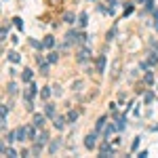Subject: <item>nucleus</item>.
<instances>
[{"label": "nucleus", "instance_id": "nucleus-30", "mask_svg": "<svg viewBox=\"0 0 158 158\" xmlns=\"http://www.w3.org/2000/svg\"><path fill=\"white\" fill-rule=\"evenodd\" d=\"M116 129H118V131H122V129H124V116H122V118H118V124H116Z\"/></svg>", "mask_w": 158, "mask_h": 158}, {"label": "nucleus", "instance_id": "nucleus-28", "mask_svg": "<svg viewBox=\"0 0 158 158\" xmlns=\"http://www.w3.org/2000/svg\"><path fill=\"white\" fill-rule=\"evenodd\" d=\"M13 21H15V25H17V30H23V23H21V19H19V17H15Z\"/></svg>", "mask_w": 158, "mask_h": 158}, {"label": "nucleus", "instance_id": "nucleus-8", "mask_svg": "<svg viewBox=\"0 0 158 158\" xmlns=\"http://www.w3.org/2000/svg\"><path fill=\"white\" fill-rule=\"evenodd\" d=\"M34 95H36V84H28V89H25V97L32 99Z\"/></svg>", "mask_w": 158, "mask_h": 158}, {"label": "nucleus", "instance_id": "nucleus-32", "mask_svg": "<svg viewBox=\"0 0 158 158\" xmlns=\"http://www.w3.org/2000/svg\"><path fill=\"white\" fill-rule=\"evenodd\" d=\"M103 124H106V118H99V122H97V131H101Z\"/></svg>", "mask_w": 158, "mask_h": 158}, {"label": "nucleus", "instance_id": "nucleus-18", "mask_svg": "<svg viewBox=\"0 0 158 158\" xmlns=\"http://www.w3.org/2000/svg\"><path fill=\"white\" fill-rule=\"evenodd\" d=\"M143 80H146V84H152V82H154V74H152V72H146Z\"/></svg>", "mask_w": 158, "mask_h": 158}, {"label": "nucleus", "instance_id": "nucleus-15", "mask_svg": "<svg viewBox=\"0 0 158 158\" xmlns=\"http://www.w3.org/2000/svg\"><path fill=\"white\" fill-rule=\"evenodd\" d=\"M34 126H36V124H34ZM34 126H25V131H28V137H30V139H36V129H34Z\"/></svg>", "mask_w": 158, "mask_h": 158}, {"label": "nucleus", "instance_id": "nucleus-6", "mask_svg": "<svg viewBox=\"0 0 158 158\" xmlns=\"http://www.w3.org/2000/svg\"><path fill=\"white\" fill-rule=\"evenodd\" d=\"M46 141H49V133H46V131H42V133H40L38 137H36V143H40V146H44Z\"/></svg>", "mask_w": 158, "mask_h": 158}, {"label": "nucleus", "instance_id": "nucleus-21", "mask_svg": "<svg viewBox=\"0 0 158 158\" xmlns=\"http://www.w3.org/2000/svg\"><path fill=\"white\" fill-rule=\"evenodd\" d=\"M6 112H8V108H6V106H2V108H0V114H2V124L6 122Z\"/></svg>", "mask_w": 158, "mask_h": 158}, {"label": "nucleus", "instance_id": "nucleus-33", "mask_svg": "<svg viewBox=\"0 0 158 158\" xmlns=\"http://www.w3.org/2000/svg\"><path fill=\"white\" fill-rule=\"evenodd\" d=\"M53 89H55V91H53V93H55V95H61V86H59V84H55V86H53Z\"/></svg>", "mask_w": 158, "mask_h": 158}, {"label": "nucleus", "instance_id": "nucleus-22", "mask_svg": "<svg viewBox=\"0 0 158 158\" xmlns=\"http://www.w3.org/2000/svg\"><path fill=\"white\" fill-rule=\"evenodd\" d=\"M8 93H11V95L17 93V84H15V82H8Z\"/></svg>", "mask_w": 158, "mask_h": 158}, {"label": "nucleus", "instance_id": "nucleus-9", "mask_svg": "<svg viewBox=\"0 0 158 158\" xmlns=\"http://www.w3.org/2000/svg\"><path fill=\"white\" fill-rule=\"evenodd\" d=\"M108 154H112V148H110L108 141H103V143H101V154H99V156H108Z\"/></svg>", "mask_w": 158, "mask_h": 158}, {"label": "nucleus", "instance_id": "nucleus-14", "mask_svg": "<svg viewBox=\"0 0 158 158\" xmlns=\"http://www.w3.org/2000/svg\"><path fill=\"white\" fill-rule=\"evenodd\" d=\"M42 44H44V49H51V46L55 44V38H53V36H46V38H44V42H42Z\"/></svg>", "mask_w": 158, "mask_h": 158}, {"label": "nucleus", "instance_id": "nucleus-31", "mask_svg": "<svg viewBox=\"0 0 158 158\" xmlns=\"http://www.w3.org/2000/svg\"><path fill=\"white\" fill-rule=\"evenodd\" d=\"M30 44H32V46H36V49H42V46H44V44H40L38 40H34V38L30 40Z\"/></svg>", "mask_w": 158, "mask_h": 158}, {"label": "nucleus", "instance_id": "nucleus-16", "mask_svg": "<svg viewBox=\"0 0 158 158\" xmlns=\"http://www.w3.org/2000/svg\"><path fill=\"white\" fill-rule=\"evenodd\" d=\"M38 63H40V70H42V74H49V63H44V61H42V57H38Z\"/></svg>", "mask_w": 158, "mask_h": 158}, {"label": "nucleus", "instance_id": "nucleus-13", "mask_svg": "<svg viewBox=\"0 0 158 158\" xmlns=\"http://www.w3.org/2000/svg\"><path fill=\"white\" fill-rule=\"evenodd\" d=\"M66 118H68V122H76V118H78V112H76V110H72V112H68V116H66Z\"/></svg>", "mask_w": 158, "mask_h": 158}, {"label": "nucleus", "instance_id": "nucleus-12", "mask_svg": "<svg viewBox=\"0 0 158 158\" xmlns=\"http://www.w3.org/2000/svg\"><path fill=\"white\" fill-rule=\"evenodd\" d=\"M21 78H23V82H30V80H32V70H28V68H25V70H23V74H21Z\"/></svg>", "mask_w": 158, "mask_h": 158}, {"label": "nucleus", "instance_id": "nucleus-19", "mask_svg": "<svg viewBox=\"0 0 158 158\" xmlns=\"http://www.w3.org/2000/svg\"><path fill=\"white\" fill-rule=\"evenodd\" d=\"M63 21L66 23H74V13H66L63 15Z\"/></svg>", "mask_w": 158, "mask_h": 158}, {"label": "nucleus", "instance_id": "nucleus-34", "mask_svg": "<svg viewBox=\"0 0 158 158\" xmlns=\"http://www.w3.org/2000/svg\"><path fill=\"white\" fill-rule=\"evenodd\" d=\"M154 6V0H146V8H152Z\"/></svg>", "mask_w": 158, "mask_h": 158}, {"label": "nucleus", "instance_id": "nucleus-10", "mask_svg": "<svg viewBox=\"0 0 158 158\" xmlns=\"http://www.w3.org/2000/svg\"><path fill=\"white\" fill-rule=\"evenodd\" d=\"M86 23H89V15H86V13H80L78 15V25L80 28H84Z\"/></svg>", "mask_w": 158, "mask_h": 158}, {"label": "nucleus", "instance_id": "nucleus-2", "mask_svg": "<svg viewBox=\"0 0 158 158\" xmlns=\"http://www.w3.org/2000/svg\"><path fill=\"white\" fill-rule=\"evenodd\" d=\"M89 57H91V49H89V46H84V49L78 51V61H86Z\"/></svg>", "mask_w": 158, "mask_h": 158}, {"label": "nucleus", "instance_id": "nucleus-23", "mask_svg": "<svg viewBox=\"0 0 158 158\" xmlns=\"http://www.w3.org/2000/svg\"><path fill=\"white\" fill-rule=\"evenodd\" d=\"M46 116H55V106H46Z\"/></svg>", "mask_w": 158, "mask_h": 158}, {"label": "nucleus", "instance_id": "nucleus-27", "mask_svg": "<svg viewBox=\"0 0 158 158\" xmlns=\"http://www.w3.org/2000/svg\"><path fill=\"white\" fill-rule=\"evenodd\" d=\"M118 68H120V63L116 61V63H114V68H112V76H114V78L118 76Z\"/></svg>", "mask_w": 158, "mask_h": 158}, {"label": "nucleus", "instance_id": "nucleus-29", "mask_svg": "<svg viewBox=\"0 0 158 158\" xmlns=\"http://www.w3.org/2000/svg\"><path fill=\"white\" fill-rule=\"evenodd\" d=\"M59 146H61V141H53V143H51V152H57Z\"/></svg>", "mask_w": 158, "mask_h": 158}, {"label": "nucleus", "instance_id": "nucleus-3", "mask_svg": "<svg viewBox=\"0 0 158 158\" xmlns=\"http://www.w3.org/2000/svg\"><path fill=\"white\" fill-rule=\"evenodd\" d=\"M25 135H28L25 126H19V129L15 131V137H17V141H23V139H25Z\"/></svg>", "mask_w": 158, "mask_h": 158}, {"label": "nucleus", "instance_id": "nucleus-7", "mask_svg": "<svg viewBox=\"0 0 158 158\" xmlns=\"http://www.w3.org/2000/svg\"><path fill=\"white\" fill-rule=\"evenodd\" d=\"M44 122H46V116H42V114H36V116H34V124H36V126H44Z\"/></svg>", "mask_w": 158, "mask_h": 158}, {"label": "nucleus", "instance_id": "nucleus-17", "mask_svg": "<svg viewBox=\"0 0 158 158\" xmlns=\"http://www.w3.org/2000/svg\"><path fill=\"white\" fill-rule=\"evenodd\" d=\"M156 63H158V57H156V53H152L148 57V66H156Z\"/></svg>", "mask_w": 158, "mask_h": 158}, {"label": "nucleus", "instance_id": "nucleus-24", "mask_svg": "<svg viewBox=\"0 0 158 158\" xmlns=\"http://www.w3.org/2000/svg\"><path fill=\"white\" fill-rule=\"evenodd\" d=\"M40 97H42V99H49V97H51V91H49V89H42Z\"/></svg>", "mask_w": 158, "mask_h": 158}, {"label": "nucleus", "instance_id": "nucleus-5", "mask_svg": "<svg viewBox=\"0 0 158 158\" xmlns=\"http://www.w3.org/2000/svg\"><path fill=\"white\" fill-rule=\"evenodd\" d=\"M97 72H99V74L106 72V55H101V57L97 59Z\"/></svg>", "mask_w": 158, "mask_h": 158}, {"label": "nucleus", "instance_id": "nucleus-1", "mask_svg": "<svg viewBox=\"0 0 158 158\" xmlns=\"http://www.w3.org/2000/svg\"><path fill=\"white\" fill-rule=\"evenodd\" d=\"M97 146V133H89L86 137H84V148L86 150H93Z\"/></svg>", "mask_w": 158, "mask_h": 158}, {"label": "nucleus", "instance_id": "nucleus-25", "mask_svg": "<svg viewBox=\"0 0 158 158\" xmlns=\"http://www.w3.org/2000/svg\"><path fill=\"white\" fill-rule=\"evenodd\" d=\"M143 101H146V103H152V101H154V95H152V93H146Z\"/></svg>", "mask_w": 158, "mask_h": 158}, {"label": "nucleus", "instance_id": "nucleus-35", "mask_svg": "<svg viewBox=\"0 0 158 158\" xmlns=\"http://www.w3.org/2000/svg\"><path fill=\"white\" fill-rule=\"evenodd\" d=\"M156 51H158V42H156Z\"/></svg>", "mask_w": 158, "mask_h": 158}, {"label": "nucleus", "instance_id": "nucleus-20", "mask_svg": "<svg viewBox=\"0 0 158 158\" xmlns=\"http://www.w3.org/2000/svg\"><path fill=\"white\" fill-rule=\"evenodd\" d=\"M59 61V55L57 53H49V63H57Z\"/></svg>", "mask_w": 158, "mask_h": 158}, {"label": "nucleus", "instance_id": "nucleus-26", "mask_svg": "<svg viewBox=\"0 0 158 158\" xmlns=\"http://www.w3.org/2000/svg\"><path fill=\"white\" fill-rule=\"evenodd\" d=\"M114 131H116V126H114V124H110V126L106 129V137H110V135H112Z\"/></svg>", "mask_w": 158, "mask_h": 158}, {"label": "nucleus", "instance_id": "nucleus-11", "mask_svg": "<svg viewBox=\"0 0 158 158\" xmlns=\"http://www.w3.org/2000/svg\"><path fill=\"white\" fill-rule=\"evenodd\" d=\"M8 59H11L13 63H19V61H21V57H19L17 51H11V53H8Z\"/></svg>", "mask_w": 158, "mask_h": 158}, {"label": "nucleus", "instance_id": "nucleus-4", "mask_svg": "<svg viewBox=\"0 0 158 158\" xmlns=\"http://www.w3.org/2000/svg\"><path fill=\"white\" fill-rule=\"evenodd\" d=\"M66 120H68V118H63V116H55V122H53V124H55V129H59V131H61V129L66 126Z\"/></svg>", "mask_w": 158, "mask_h": 158}]
</instances>
